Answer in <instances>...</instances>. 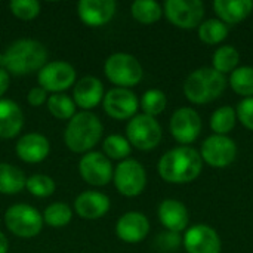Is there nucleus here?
<instances>
[{"label":"nucleus","mask_w":253,"mask_h":253,"mask_svg":"<svg viewBox=\"0 0 253 253\" xmlns=\"http://www.w3.org/2000/svg\"><path fill=\"white\" fill-rule=\"evenodd\" d=\"M202 169V156L191 145H179L166 151L157 165L160 178L169 184L193 182L200 176Z\"/></svg>","instance_id":"f257e3e1"},{"label":"nucleus","mask_w":253,"mask_h":253,"mask_svg":"<svg viewBox=\"0 0 253 253\" xmlns=\"http://www.w3.org/2000/svg\"><path fill=\"white\" fill-rule=\"evenodd\" d=\"M46 59L47 50L40 42L19 39L0 55V68L13 76H24L36 70L40 71L46 65Z\"/></svg>","instance_id":"f03ea898"},{"label":"nucleus","mask_w":253,"mask_h":253,"mask_svg":"<svg viewBox=\"0 0 253 253\" xmlns=\"http://www.w3.org/2000/svg\"><path fill=\"white\" fill-rule=\"evenodd\" d=\"M227 89V77L212 67H202L188 74L184 95L194 105H205L218 99Z\"/></svg>","instance_id":"7ed1b4c3"},{"label":"nucleus","mask_w":253,"mask_h":253,"mask_svg":"<svg viewBox=\"0 0 253 253\" xmlns=\"http://www.w3.org/2000/svg\"><path fill=\"white\" fill-rule=\"evenodd\" d=\"M102 123L90 111L74 114L65 129V145L74 153H86L92 150L102 136Z\"/></svg>","instance_id":"20e7f679"},{"label":"nucleus","mask_w":253,"mask_h":253,"mask_svg":"<svg viewBox=\"0 0 253 253\" xmlns=\"http://www.w3.org/2000/svg\"><path fill=\"white\" fill-rule=\"evenodd\" d=\"M104 73L113 84L125 89L136 86L144 76V70L139 61L133 55L123 52H117L108 56L104 65Z\"/></svg>","instance_id":"39448f33"},{"label":"nucleus","mask_w":253,"mask_h":253,"mask_svg":"<svg viewBox=\"0 0 253 253\" xmlns=\"http://www.w3.org/2000/svg\"><path fill=\"white\" fill-rule=\"evenodd\" d=\"M163 136V130L156 117L147 114H136L126 126V139L130 145L141 151L156 148Z\"/></svg>","instance_id":"423d86ee"},{"label":"nucleus","mask_w":253,"mask_h":253,"mask_svg":"<svg viewBox=\"0 0 253 253\" xmlns=\"http://www.w3.org/2000/svg\"><path fill=\"white\" fill-rule=\"evenodd\" d=\"M7 230L22 239L36 237L43 227V216L30 205H13L4 213Z\"/></svg>","instance_id":"0eeeda50"},{"label":"nucleus","mask_w":253,"mask_h":253,"mask_svg":"<svg viewBox=\"0 0 253 253\" xmlns=\"http://www.w3.org/2000/svg\"><path fill=\"white\" fill-rule=\"evenodd\" d=\"M113 181L120 194L125 197H136L145 190L147 172L138 160L126 159L114 169Z\"/></svg>","instance_id":"6e6552de"},{"label":"nucleus","mask_w":253,"mask_h":253,"mask_svg":"<svg viewBox=\"0 0 253 253\" xmlns=\"http://www.w3.org/2000/svg\"><path fill=\"white\" fill-rule=\"evenodd\" d=\"M163 13L175 27L182 30L199 28L205 18V3L202 0H168Z\"/></svg>","instance_id":"1a4fd4ad"},{"label":"nucleus","mask_w":253,"mask_h":253,"mask_svg":"<svg viewBox=\"0 0 253 253\" xmlns=\"http://www.w3.org/2000/svg\"><path fill=\"white\" fill-rule=\"evenodd\" d=\"M199 153L203 163H208L213 169H225L236 160L237 145L230 136L211 135L203 141Z\"/></svg>","instance_id":"9d476101"},{"label":"nucleus","mask_w":253,"mask_h":253,"mask_svg":"<svg viewBox=\"0 0 253 253\" xmlns=\"http://www.w3.org/2000/svg\"><path fill=\"white\" fill-rule=\"evenodd\" d=\"M202 127H203L202 117L191 107H181L175 110L169 123V129L173 139L181 145L193 144L199 138Z\"/></svg>","instance_id":"9b49d317"},{"label":"nucleus","mask_w":253,"mask_h":253,"mask_svg":"<svg viewBox=\"0 0 253 253\" xmlns=\"http://www.w3.org/2000/svg\"><path fill=\"white\" fill-rule=\"evenodd\" d=\"M182 245L187 253H221L222 249L218 231L208 224H196L187 228Z\"/></svg>","instance_id":"f8f14e48"},{"label":"nucleus","mask_w":253,"mask_h":253,"mask_svg":"<svg viewBox=\"0 0 253 253\" xmlns=\"http://www.w3.org/2000/svg\"><path fill=\"white\" fill-rule=\"evenodd\" d=\"M39 83L46 92H61L68 89L76 82V70L65 61H52L43 65L39 71Z\"/></svg>","instance_id":"ddd939ff"},{"label":"nucleus","mask_w":253,"mask_h":253,"mask_svg":"<svg viewBox=\"0 0 253 253\" xmlns=\"http://www.w3.org/2000/svg\"><path fill=\"white\" fill-rule=\"evenodd\" d=\"M80 176L90 185L104 187L113 179V165L110 159L98 151H90L84 154L79 162Z\"/></svg>","instance_id":"4468645a"},{"label":"nucleus","mask_w":253,"mask_h":253,"mask_svg":"<svg viewBox=\"0 0 253 253\" xmlns=\"http://www.w3.org/2000/svg\"><path fill=\"white\" fill-rule=\"evenodd\" d=\"M139 101L130 89L114 87L104 95V110L116 120H127L136 116Z\"/></svg>","instance_id":"2eb2a0df"},{"label":"nucleus","mask_w":253,"mask_h":253,"mask_svg":"<svg viewBox=\"0 0 253 253\" xmlns=\"http://www.w3.org/2000/svg\"><path fill=\"white\" fill-rule=\"evenodd\" d=\"M117 9L114 0H80L77 4L79 18L89 27H101L111 21Z\"/></svg>","instance_id":"dca6fc26"},{"label":"nucleus","mask_w":253,"mask_h":253,"mask_svg":"<svg viewBox=\"0 0 253 253\" xmlns=\"http://www.w3.org/2000/svg\"><path fill=\"white\" fill-rule=\"evenodd\" d=\"M150 233V221L141 212H127L116 224V234L126 243H139Z\"/></svg>","instance_id":"f3484780"},{"label":"nucleus","mask_w":253,"mask_h":253,"mask_svg":"<svg viewBox=\"0 0 253 253\" xmlns=\"http://www.w3.org/2000/svg\"><path fill=\"white\" fill-rule=\"evenodd\" d=\"M159 219L166 231L182 233L187 230L190 222L188 209L184 203L176 199H165L159 206Z\"/></svg>","instance_id":"a211bd4d"},{"label":"nucleus","mask_w":253,"mask_h":253,"mask_svg":"<svg viewBox=\"0 0 253 253\" xmlns=\"http://www.w3.org/2000/svg\"><path fill=\"white\" fill-rule=\"evenodd\" d=\"M73 101L83 110H92L104 99V84L99 79L86 76L80 79L73 90Z\"/></svg>","instance_id":"6ab92c4d"},{"label":"nucleus","mask_w":253,"mask_h":253,"mask_svg":"<svg viewBox=\"0 0 253 253\" xmlns=\"http://www.w3.org/2000/svg\"><path fill=\"white\" fill-rule=\"evenodd\" d=\"M50 151L46 136L40 133H27L16 142V154L25 163H40Z\"/></svg>","instance_id":"aec40b11"},{"label":"nucleus","mask_w":253,"mask_h":253,"mask_svg":"<svg viewBox=\"0 0 253 253\" xmlns=\"http://www.w3.org/2000/svg\"><path fill=\"white\" fill-rule=\"evenodd\" d=\"M74 209L84 219H98L110 211V199L99 191H84L77 196Z\"/></svg>","instance_id":"412c9836"},{"label":"nucleus","mask_w":253,"mask_h":253,"mask_svg":"<svg viewBox=\"0 0 253 253\" xmlns=\"http://www.w3.org/2000/svg\"><path fill=\"white\" fill-rule=\"evenodd\" d=\"M253 10L252 0H215L213 12L218 19L227 25H236L245 21Z\"/></svg>","instance_id":"4be33fe9"},{"label":"nucleus","mask_w":253,"mask_h":253,"mask_svg":"<svg viewBox=\"0 0 253 253\" xmlns=\"http://www.w3.org/2000/svg\"><path fill=\"white\" fill-rule=\"evenodd\" d=\"M24 125L21 107L10 99H0V138L9 139L16 136Z\"/></svg>","instance_id":"5701e85b"},{"label":"nucleus","mask_w":253,"mask_h":253,"mask_svg":"<svg viewBox=\"0 0 253 253\" xmlns=\"http://www.w3.org/2000/svg\"><path fill=\"white\" fill-rule=\"evenodd\" d=\"M239 62H240V53L231 44L219 46L212 56V68L224 76L231 74L239 67Z\"/></svg>","instance_id":"b1692460"},{"label":"nucleus","mask_w":253,"mask_h":253,"mask_svg":"<svg viewBox=\"0 0 253 253\" xmlns=\"http://www.w3.org/2000/svg\"><path fill=\"white\" fill-rule=\"evenodd\" d=\"M25 175L9 163H0V193L16 194L25 187Z\"/></svg>","instance_id":"393cba45"},{"label":"nucleus","mask_w":253,"mask_h":253,"mask_svg":"<svg viewBox=\"0 0 253 253\" xmlns=\"http://www.w3.org/2000/svg\"><path fill=\"white\" fill-rule=\"evenodd\" d=\"M228 36V25L218 18H209L199 25V37L203 43L215 46L222 43Z\"/></svg>","instance_id":"a878e982"},{"label":"nucleus","mask_w":253,"mask_h":253,"mask_svg":"<svg viewBox=\"0 0 253 253\" xmlns=\"http://www.w3.org/2000/svg\"><path fill=\"white\" fill-rule=\"evenodd\" d=\"M237 122V114L236 110L230 105H224L216 108L212 116H211V129L213 130V135H225L228 136V133L234 129Z\"/></svg>","instance_id":"bb28decb"},{"label":"nucleus","mask_w":253,"mask_h":253,"mask_svg":"<svg viewBox=\"0 0 253 253\" xmlns=\"http://www.w3.org/2000/svg\"><path fill=\"white\" fill-rule=\"evenodd\" d=\"M132 16L145 25L157 22L163 15V7L154 0H136L130 6Z\"/></svg>","instance_id":"cd10ccee"},{"label":"nucleus","mask_w":253,"mask_h":253,"mask_svg":"<svg viewBox=\"0 0 253 253\" xmlns=\"http://www.w3.org/2000/svg\"><path fill=\"white\" fill-rule=\"evenodd\" d=\"M230 86L231 89L243 96V98H252L253 96V67L251 65H242L237 67L230 74Z\"/></svg>","instance_id":"c85d7f7f"},{"label":"nucleus","mask_w":253,"mask_h":253,"mask_svg":"<svg viewBox=\"0 0 253 253\" xmlns=\"http://www.w3.org/2000/svg\"><path fill=\"white\" fill-rule=\"evenodd\" d=\"M71 218H73L71 208L67 203H61V202L49 205L43 212V222H46L53 228H61L68 225Z\"/></svg>","instance_id":"c756f323"},{"label":"nucleus","mask_w":253,"mask_h":253,"mask_svg":"<svg viewBox=\"0 0 253 253\" xmlns=\"http://www.w3.org/2000/svg\"><path fill=\"white\" fill-rule=\"evenodd\" d=\"M47 108L50 114L56 119L67 120L76 114V104L74 101L65 93H55L50 95L47 99Z\"/></svg>","instance_id":"7c9ffc66"},{"label":"nucleus","mask_w":253,"mask_h":253,"mask_svg":"<svg viewBox=\"0 0 253 253\" xmlns=\"http://www.w3.org/2000/svg\"><path fill=\"white\" fill-rule=\"evenodd\" d=\"M168 105V98L160 89H148L141 98V108L144 114L156 117L165 111Z\"/></svg>","instance_id":"2f4dec72"},{"label":"nucleus","mask_w":253,"mask_h":253,"mask_svg":"<svg viewBox=\"0 0 253 253\" xmlns=\"http://www.w3.org/2000/svg\"><path fill=\"white\" fill-rule=\"evenodd\" d=\"M104 153L107 157L114 160H126L130 154V144L129 141L122 135H110L105 138L102 144Z\"/></svg>","instance_id":"473e14b6"},{"label":"nucleus","mask_w":253,"mask_h":253,"mask_svg":"<svg viewBox=\"0 0 253 253\" xmlns=\"http://www.w3.org/2000/svg\"><path fill=\"white\" fill-rule=\"evenodd\" d=\"M27 190L36 197H49L55 191V182L50 176L36 173L25 181Z\"/></svg>","instance_id":"72a5a7b5"},{"label":"nucleus","mask_w":253,"mask_h":253,"mask_svg":"<svg viewBox=\"0 0 253 253\" xmlns=\"http://www.w3.org/2000/svg\"><path fill=\"white\" fill-rule=\"evenodd\" d=\"M12 13L24 21L34 19L40 12V3L37 0H13L9 3Z\"/></svg>","instance_id":"f704fd0d"},{"label":"nucleus","mask_w":253,"mask_h":253,"mask_svg":"<svg viewBox=\"0 0 253 253\" xmlns=\"http://www.w3.org/2000/svg\"><path fill=\"white\" fill-rule=\"evenodd\" d=\"M237 120L249 130L253 132V96L252 98H243L236 108Z\"/></svg>","instance_id":"c9c22d12"},{"label":"nucleus","mask_w":253,"mask_h":253,"mask_svg":"<svg viewBox=\"0 0 253 253\" xmlns=\"http://www.w3.org/2000/svg\"><path fill=\"white\" fill-rule=\"evenodd\" d=\"M182 243V237L179 233H172V231H165L157 236V245L163 251H176Z\"/></svg>","instance_id":"e433bc0d"},{"label":"nucleus","mask_w":253,"mask_h":253,"mask_svg":"<svg viewBox=\"0 0 253 253\" xmlns=\"http://www.w3.org/2000/svg\"><path fill=\"white\" fill-rule=\"evenodd\" d=\"M27 99H28L30 105H33V107H40V105H43V104L46 102V99H47V92H46L43 87L36 86V87H33V89L28 92Z\"/></svg>","instance_id":"4c0bfd02"},{"label":"nucleus","mask_w":253,"mask_h":253,"mask_svg":"<svg viewBox=\"0 0 253 253\" xmlns=\"http://www.w3.org/2000/svg\"><path fill=\"white\" fill-rule=\"evenodd\" d=\"M9 73L4 71L3 68H0V99H1V95H4V92L7 90L9 87Z\"/></svg>","instance_id":"58836bf2"},{"label":"nucleus","mask_w":253,"mask_h":253,"mask_svg":"<svg viewBox=\"0 0 253 253\" xmlns=\"http://www.w3.org/2000/svg\"><path fill=\"white\" fill-rule=\"evenodd\" d=\"M7 249H9V242L6 236L0 231V253H7Z\"/></svg>","instance_id":"ea45409f"}]
</instances>
